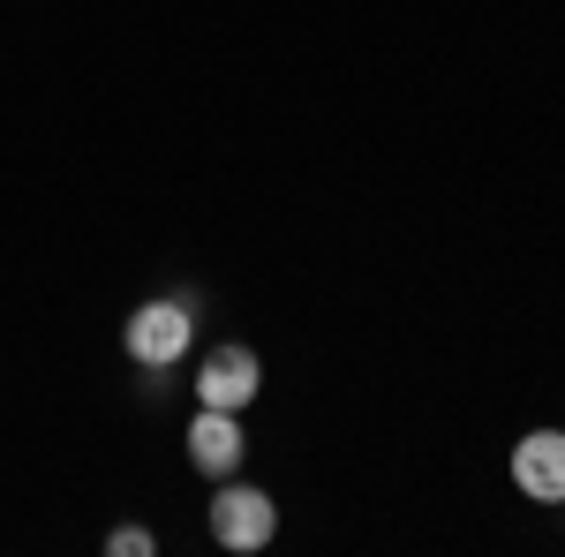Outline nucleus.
Returning a JSON list of instances; mask_svg holds the SVG:
<instances>
[{
	"instance_id": "obj_1",
	"label": "nucleus",
	"mask_w": 565,
	"mask_h": 557,
	"mask_svg": "<svg viewBox=\"0 0 565 557\" xmlns=\"http://www.w3.org/2000/svg\"><path fill=\"white\" fill-rule=\"evenodd\" d=\"M121 346H129V362L143 369V377H167V369H181V354L196 346V301H189V294L143 301L129 324H121Z\"/></svg>"
},
{
	"instance_id": "obj_2",
	"label": "nucleus",
	"mask_w": 565,
	"mask_h": 557,
	"mask_svg": "<svg viewBox=\"0 0 565 557\" xmlns=\"http://www.w3.org/2000/svg\"><path fill=\"white\" fill-rule=\"evenodd\" d=\"M279 535V505H271V490H257V482H218L212 490V543L218 550H234V557H249L264 550Z\"/></svg>"
},
{
	"instance_id": "obj_3",
	"label": "nucleus",
	"mask_w": 565,
	"mask_h": 557,
	"mask_svg": "<svg viewBox=\"0 0 565 557\" xmlns=\"http://www.w3.org/2000/svg\"><path fill=\"white\" fill-rule=\"evenodd\" d=\"M264 385V362L249 354L242 340H218L204 346V362H196V407H226V415H242Z\"/></svg>"
},
{
	"instance_id": "obj_4",
	"label": "nucleus",
	"mask_w": 565,
	"mask_h": 557,
	"mask_svg": "<svg viewBox=\"0 0 565 557\" xmlns=\"http://www.w3.org/2000/svg\"><path fill=\"white\" fill-rule=\"evenodd\" d=\"M513 490L535 505H565V429H527L513 444Z\"/></svg>"
},
{
	"instance_id": "obj_5",
	"label": "nucleus",
	"mask_w": 565,
	"mask_h": 557,
	"mask_svg": "<svg viewBox=\"0 0 565 557\" xmlns=\"http://www.w3.org/2000/svg\"><path fill=\"white\" fill-rule=\"evenodd\" d=\"M242 452H249L242 415H226V407H196V422H189V460H196V474L226 482V474H242Z\"/></svg>"
},
{
	"instance_id": "obj_6",
	"label": "nucleus",
	"mask_w": 565,
	"mask_h": 557,
	"mask_svg": "<svg viewBox=\"0 0 565 557\" xmlns=\"http://www.w3.org/2000/svg\"><path fill=\"white\" fill-rule=\"evenodd\" d=\"M151 550H159L151 527H114V535H106V557H151Z\"/></svg>"
}]
</instances>
